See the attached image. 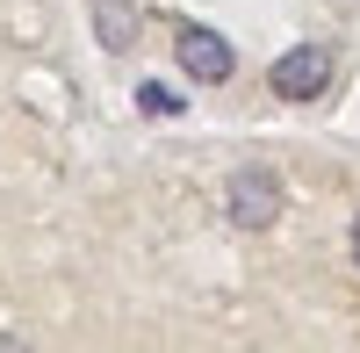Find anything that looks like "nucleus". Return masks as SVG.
<instances>
[{
    "instance_id": "f257e3e1",
    "label": "nucleus",
    "mask_w": 360,
    "mask_h": 353,
    "mask_svg": "<svg viewBox=\"0 0 360 353\" xmlns=\"http://www.w3.org/2000/svg\"><path fill=\"white\" fill-rule=\"evenodd\" d=\"M224 217L238 231H266L281 217V181L266 166H245V173H231V188H224Z\"/></svg>"
},
{
    "instance_id": "f03ea898",
    "label": "nucleus",
    "mask_w": 360,
    "mask_h": 353,
    "mask_svg": "<svg viewBox=\"0 0 360 353\" xmlns=\"http://www.w3.org/2000/svg\"><path fill=\"white\" fill-rule=\"evenodd\" d=\"M173 58H180V72H188L195 86H224V79L238 72V51L217 37V29H180Z\"/></svg>"
},
{
    "instance_id": "7ed1b4c3",
    "label": "nucleus",
    "mask_w": 360,
    "mask_h": 353,
    "mask_svg": "<svg viewBox=\"0 0 360 353\" xmlns=\"http://www.w3.org/2000/svg\"><path fill=\"white\" fill-rule=\"evenodd\" d=\"M266 79H274V94H281V101H317V94H324V79H332V58H324L317 44H295V51L274 58V72H266Z\"/></svg>"
},
{
    "instance_id": "20e7f679",
    "label": "nucleus",
    "mask_w": 360,
    "mask_h": 353,
    "mask_svg": "<svg viewBox=\"0 0 360 353\" xmlns=\"http://www.w3.org/2000/svg\"><path fill=\"white\" fill-rule=\"evenodd\" d=\"M94 37L108 51H130L137 44V8H130V0H94Z\"/></svg>"
},
{
    "instance_id": "39448f33",
    "label": "nucleus",
    "mask_w": 360,
    "mask_h": 353,
    "mask_svg": "<svg viewBox=\"0 0 360 353\" xmlns=\"http://www.w3.org/2000/svg\"><path fill=\"white\" fill-rule=\"evenodd\" d=\"M137 108H144V115H173L180 101H173V86H159V79H144V86H137Z\"/></svg>"
},
{
    "instance_id": "423d86ee",
    "label": "nucleus",
    "mask_w": 360,
    "mask_h": 353,
    "mask_svg": "<svg viewBox=\"0 0 360 353\" xmlns=\"http://www.w3.org/2000/svg\"><path fill=\"white\" fill-rule=\"evenodd\" d=\"M0 353H29V346H22V339H8V332H0Z\"/></svg>"
},
{
    "instance_id": "0eeeda50",
    "label": "nucleus",
    "mask_w": 360,
    "mask_h": 353,
    "mask_svg": "<svg viewBox=\"0 0 360 353\" xmlns=\"http://www.w3.org/2000/svg\"><path fill=\"white\" fill-rule=\"evenodd\" d=\"M353 259H360V217H353Z\"/></svg>"
}]
</instances>
